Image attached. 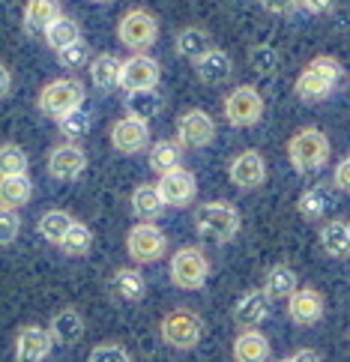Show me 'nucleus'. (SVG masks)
Instances as JSON below:
<instances>
[{
	"mask_svg": "<svg viewBox=\"0 0 350 362\" xmlns=\"http://www.w3.org/2000/svg\"><path fill=\"white\" fill-rule=\"evenodd\" d=\"M303 9H308L311 16H327L335 9V0H303Z\"/></svg>",
	"mask_w": 350,
	"mask_h": 362,
	"instance_id": "obj_44",
	"label": "nucleus"
},
{
	"mask_svg": "<svg viewBox=\"0 0 350 362\" xmlns=\"http://www.w3.org/2000/svg\"><path fill=\"white\" fill-rule=\"evenodd\" d=\"M293 362H320V356L315 351H296L293 354Z\"/></svg>",
	"mask_w": 350,
	"mask_h": 362,
	"instance_id": "obj_46",
	"label": "nucleus"
},
{
	"mask_svg": "<svg viewBox=\"0 0 350 362\" xmlns=\"http://www.w3.org/2000/svg\"><path fill=\"white\" fill-rule=\"evenodd\" d=\"M33 195V183L28 174H4V180H0V206L4 210H18V206H24L30 201Z\"/></svg>",
	"mask_w": 350,
	"mask_h": 362,
	"instance_id": "obj_29",
	"label": "nucleus"
},
{
	"mask_svg": "<svg viewBox=\"0 0 350 362\" xmlns=\"http://www.w3.org/2000/svg\"><path fill=\"white\" fill-rule=\"evenodd\" d=\"M57 16H63L60 0H28L24 4V16H21V28L30 40H39V36H45V30L54 24Z\"/></svg>",
	"mask_w": 350,
	"mask_h": 362,
	"instance_id": "obj_18",
	"label": "nucleus"
},
{
	"mask_svg": "<svg viewBox=\"0 0 350 362\" xmlns=\"http://www.w3.org/2000/svg\"><path fill=\"white\" fill-rule=\"evenodd\" d=\"M194 228L216 243H228L240 230V210L228 201H206L194 210Z\"/></svg>",
	"mask_w": 350,
	"mask_h": 362,
	"instance_id": "obj_3",
	"label": "nucleus"
},
{
	"mask_svg": "<svg viewBox=\"0 0 350 362\" xmlns=\"http://www.w3.org/2000/svg\"><path fill=\"white\" fill-rule=\"evenodd\" d=\"M87 60H90V45L84 40H78V42L66 45L63 51H57V63L63 69H78V66H84Z\"/></svg>",
	"mask_w": 350,
	"mask_h": 362,
	"instance_id": "obj_39",
	"label": "nucleus"
},
{
	"mask_svg": "<svg viewBox=\"0 0 350 362\" xmlns=\"http://www.w3.org/2000/svg\"><path fill=\"white\" fill-rule=\"evenodd\" d=\"M213 40L210 33H206L204 28H183L177 33V54L189 60V63H198L201 57H206L213 51Z\"/></svg>",
	"mask_w": 350,
	"mask_h": 362,
	"instance_id": "obj_22",
	"label": "nucleus"
},
{
	"mask_svg": "<svg viewBox=\"0 0 350 362\" xmlns=\"http://www.w3.org/2000/svg\"><path fill=\"white\" fill-rule=\"evenodd\" d=\"M228 174L233 180V186L240 189H257L267 180V165H264V156L257 150H243L237 159L231 162Z\"/></svg>",
	"mask_w": 350,
	"mask_h": 362,
	"instance_id": "obj_17",
	"label": "nucleus"
},
{
	"mask_svg": "<svg viewBox=\"0 0 350 362\" xmlns=\"http://www.w3.org/2000/svg\"><path fill=\"white\" fill-rule=\"evenodd\" d=\"M281 362H293V356H288V359H281Z\"/></svg>",
	"mask_w": 350,
	"mask_h": 362,
	"instance_id": "obj_48",
	"label": "nucleus"
},
{
	"mask_svg": "<svg viewBox=\"0 0 350 362\" xmlns=\"http://www.w3.org/2000/svg\"><path fill=\"white\" fill-rule=\"evenodd\" d=\"M159 332L168 347H174V351H192V347H198L201 335H204V323L194 312L177 308V312L162 317Z\"/></svg>",
	"mask_w": 350,
	"mask_h": 362,
	"instance_id": "obj_6",
	"label": "nucleus"
},
{
	"mask_svg": "<svg viewBox=\"0 0 350 362\" xmlns=\"http://www.w3.org/2000/svg\"><path fill=\"white\" fill-rule=\"evenodd\" d=\"M225 117H228L231 126H237V129L255 126L264 117V96L249 84L233 87L228 93V99H225Z\"/></svg>",
	"mask_w": 350,
	"mask_h": 362,
	"instance_id": "obj_8",
	"label": "nucleus"
},
{
	"mask_svg": "<svg viewBox=\"0 0 350 362\" xmlns=\"http://www.w3.org/2000/svg\"><path fill=\"white\" fill-rule=\"evenodd\" d=\"M216 138V123L206 111L192 108L177 117V141L189 150H201Z\"/></svg>",
	"mask_w": 350,
	"mask_h": 362,
	"instance_id": "obj_10",
	"label": "nucleus"
},
{
	"mask_svg": "<svg viewBox=\"0 0 350 362\" xmlns=\"http://www.w3.org/2000/svg\"><path fill=\"white\" fill-rule=\"evenodd\" d=\"M0 174H28V153L18 144L0 147Z\"/></svg>",
	"mask_w": 350,
	"mask_h": 362,
	"instance_id": "obj_38",
	"label": "nucleus"
},
{
	"mask_svg": "<svg viewBox=\"0 0 350 362\" xmlns=\"http://www.w3.org/2000/svg\"><path fill=\"white\" fill-rule=\"evenodd\" d=\"M168 249V240L153 222H138L126 237V252L135 257L138 264H156Z\"/></svg>",
	"mask_w": 350,
	"mask_h": 362,
	"instance_id": "obj_9",
	"label": "nucleus"
},
{
	"mask_svg": "<svg viewBox=\"0 0 350 362\" xmlns=\"http://www.w3.org/2000/svg\"><path fill=\"white\" fill-rule=\"evenodd\" d=\"M269 308H272V296L264 288L245 291L237 300V305H233V323L240 329H257V323L269 317Z\"/></svg>",
	"mask_w": 350,
	"mask_h": 362,
	"instance_id": "obj_13",
	"label": "nucleus"
},
{
	"mask_svg": "<svg viewBox=\"0 0 350 362\" xmlns=\"http://www.w3.org/2000/svg\"><path fill=\"white\" fill-rule=\"evenodd\" d=\"M120 72H123V60L111 54V51H102L90 60V81H93L99 90H111L120 87Z\"/></svg>",
	"mask_w": 350,
	"mask_h": 362,
	"instance_id": "obj_24",
	"label": "nucleus"
},
{
	"mask_svg": "<svg viewBox=\"0 0 350 362\" xmlns=\"http://www.w3.org/2000/svg\"><path fill=\"white\" fill-rule=\"evenodd\" d=\"M117 36H120V42L126 48H132L135 54H144V51H150L156 45V36H159V21H156V16L150 9H129L126 16L120 18V24H117Z\"/></svg>",
	"mask_w": 350,
	"mask_h": 362,
	"instance_id": "obj_4",
	"label": "nucleus"
},
{
	"mask_svg": "<svg viewBox=\"0 0 350 362\" xmlns=\"http://www.w3.org/2000/svg\"><path fill=\"white\" fill-rule=\"evenodd\" d=\"M48 329L51 335H54V341L57 344H78L84 339V317L75 312V308H60V312L51 317L48 323Z\"/></svg>",
	"mask_w": 350,
	"mask_h": 362,
	"instance_id": "obj_21",
	"label": "nucleus"
},
{
	"mask_svg": "<svg viewBox=\"0 0 350 362\" xmlns=\"http://www.w3.org/2000/svg\"><path fill=\"white\" fill-rule=\"evenodd\" d=\"M288 159L300 174H317L329 159V138L320 129H300L288 141Z\"/></svg>",
	"mask_w": 350,
	"mask_h": 362,
	"instance_id": "obj_2",
	"label": "nucleus"
},
{
	"mask_svg": "<svg viewBox=\"0 0 350 362\" xmlns=\"http://www.w3.org/2000/svg\"><path fill=\"white\" fill-rule=\"evenodd\" d=\"M320 245L329 257H347L350 255V225L342 218H332L320 228Z\"/></svg>",
	"mask_w": 350,
	"mask_h": 362,
	"instance_id": "obj_30",
	"label": "nucleus"
},
{
	"mask_svg": "<svg viewBox=\"0 0 350 362\" xmlns=\"http://www.w3.org/2000/svg\"><path fill=\"white\" fill-rule=\"evenodd\" d=\"M264 291L272 296V300H291V296L300 291V288H296V273H293L288 264H276L267 273Z\"/></svg>",
	"mask_w": 350,
	"mask_h": 362,
	"instance_id": "obj_32",
	"label": "nucleus"
},
{
	"mask_svg": "<svg viewBox=\"0 0 350 362\" xmlns=\"http://www.w3.org/2000/svg\"><path fill=\"white\" fill-rule=\"evenodd\" d=\"M126 114L129 117H138V120H144L150 123L153 117H159V111H162V96H159V90H129L126 93Z\"/></svg>",
	"mask_w": 350,
	"mask_h": 362,
	"instance_id": "obj_27",
	"label": "nucleus"
},
{
	"mask_svg": "<svg viewBox=\"0 0 350 362\" xmlns=\"http://www.w3.org/2000/svg\"><path fill=\"white\" fill-rule=\"evenodd\" d=\"M159 192L168 206H186L198 195V183H194V174L186 168H174L159 177Z\"/></svg>",
	"mask_w": 350,
	"mask_h": 362,
	"instance_id": "obj_16",
	"label": "nucleus"
},
{
	"mask_svg": "<svg viewBox=\"0 0 350 362\" xmlns=\"http://www.w3.org/2000/svg\"><path fill=\"white\" fill-rule=\"evenodd\" d=\"M194 72H198V78L204 84H225L231 78V72H233V63L228 57V51L213 48L210 54L194 63Z\"/></svg>",
	"mask_w": 350,
	"mask_h": 362,
	"instance_id": "obj_23",
	"label": "nucleus"
},
{
	"mask_svg": "<svg viewBox=\"0 0 350 362\" xmlns=\"http://www.w3.org/2000/svg\"><path fill=\"white\" fill-rule=\"evenodd\" d=\"M0 243L9 245L12 240L18 237V228H21V218H18V210H4L0 213Z\"/></svg>",
	"mask_w": 350,
	"mask_h": 362,
	"instance_id": "obj_41",
	"label": "nucleus"
},
{
	"mask_svg": "<svg viewBox=\"0 0 350 362\" xmlns=\"http://www.w3.org/2000/svg\"><path fill=\"white\" fill-rule=\"evenodd\" d=\"M233 359L237 362H267L269 359V341L264 332L243 329L233 341Z\"/></svg>",
	"mask_w": 350,
	"mask_h": 362,
	"instance_id": "obj_26",
	"label": "nucleus"
},
{
	"mask_svg": "<svg viewBox=\"0 0 350 362\" xmlns=\"http://www.w3.org/2000/svg\"><path fill=\"white\" fill-rule=\"evenodd\" d=\"M90 4H111V0H90Z\"/></svg>",
	"mask_w": 350,
	"mask_h": 362,
	"instance_id": "obj_47",
	"label": "nucleus"
},
{
	"mask_svg": "<svg viewBox=\"0 0 350 362\" xmlns=\"http://www.w3.org/2000/svg\"><path fill=\"white\" fill-rule=\"evenodd\" d=\"M9 90H12V72H9V66L4 63V66H0V93L9 96Z\"/></svg>",
	"mask_w": 350,
	"mask_h": 362,
	"instance_id": "obj_45",
	"label": "nucleus"
},
{
	"mask_svg": "<svg viewBox=\"0 0 350 362\" xmlns=\"http://www.w3.org/2000/svg\"><path fill=\"white\" fill-rule=\"evenodd\" d=\"M108 291L120 303H141V296H144V276L135 267H120V269H114Z\"/></svg>",
	"mask_w": 350,
	"mask_h": 362,
	"instance_id": "obj_20",
	"label": "nucleus"
},
{
	"mask_svg": "<svg viewBox=\"0 0 350 362\" xmlns=\"http://www.w3.org/2000/svg\"><path fill=\"white\" fill-rule=\"evenodd\" d=\"M332 183L339 192L350 195V156H344L339 165H335V174H332Z\"/></svg>",
	"mask_w": 350,
	"mask_h": 362,
	"instance_id": "obj_42",
	"label": "nucleus"
},
{
	"mask_svg": "<svg viewBox=\"0 0 350 362\" xmlns=\"http://www.w3.org/2000/svg\"><path fill=\"white\" fill-rule=\"evenodd\" d=\"M72 225H75V218L66 210H48L42 218H39V234H42L48 243L60 245L63 240H66Z\"/></svg>",
	"mask_w": 350,
	"mask_h": 362,
	"instance_id": "obj_34",
	"label": "nucleus"
},
{
	"mask_svg": "<svg viewBox=\"0 0 350 362\" xmlns=\"http://www.w3.org/2000/svg\"><path fill=\"white\" fill-rule=\"evenodd\" d=\"M90 245H93V234H90V228H87L84 222H75V225L69 228L66 240L60 243V249L66 252L69 257H81V255L90 252Z\"/></svg>",
	"mask_w": 350,
	"mask_h": 362,
	"instance_id": "obj_37",
	"label": "nucleus"
},
{
	"mask_svg": "<svg viewBox=\"0 0 350 362\" xmlns=\"http://www.w3.org/2000/svg\"><path fill=\"white\" fill-rule=\"evenodd\" d=\"M78 40H81V24H78L75 18H69V16H57L54 24L45 30V45L51 51H63L66 45H72Z\"/></svg>",
	"mask_w": 350,
	"mask_h": 362,
	"instance_id": "obj_33",
	"label": "nucleus"
},
{
	"mask_svg": "<svg viewBox=\"0 0 350 362\" xmlns=\"http://www.w3.org/2000/svg\"><path fill=\"white\" fill-rule=\"evenodd\" d=\"M329 204H332V198H329L327 186H311L300 195V201H296V210H300V216L305 222H317V218L327 216Z\"/></svg>",
	"mask_w": 350,
	"mask_h": 362,
	"instance_id": "obj_31",
	"label": "nucleus"
},
{
	"mask_svg": "<svg viewBox=\"0 0 350 362\" xmlns=\"http://www.w3.org/2000/svg\"><path fill=\"white\" fill-rule=\"evenodd\" d=\"M342 78H344L342 63L335 57L320 54L300 72V78H296L293 87H296V96H300L303 102H320V99H327L335 87H339Z\"/></svg>",
	"mask_w": 350,
	"mask_h": 362,
	"instance_id": "obj_1",
	"label": "nucleus"
},
{
	"mask_svg": "<svg viewBox=\"0 0 350 362\" xmlns=\"http://www.w3.org/2000/svg\"><path fill=\"white\" fill-rule=\"evenodd\" d=\"M84 102V84L78 78H54L42 87L39 93V111L45 117L60 120L63 114H69L72 108H81Z\"/></svg>",
	"mask_w": 350,
	"mask_h": 362,
	"instance_id": "obj_5",
	"label": "nucleus"
},
{
	"mask_svg": "<svg viewBox=\"0 0 350 362\" xmlns=\"http://www.w3.org/2000/svg\"><path fill=\"white\" fill-rule=\"evenodd\" d=\"M183 150L186 147L180 141H171V138L156 141V144H150V168L159 177L174 171V168H183Z\"/></svg>",
	"mask_w": 350,
	"mask_h": 362,
	"instance_id": "obj_28",
	"label": "nucleus"
},
{
	"mask_svg": "<svg viewBox=\"0 0 350 362\" xmlns=\"http://www.w3.org/2000/svg\"><path fill=\"white\" fill-rule=\"evenodd\" d=\"M288 315L293 323L300 327H315V323L323 317V296L315 288H300L291 300H288Z\"/></svg>",
	"mask_w": 350,
	"mask_h": 362,
	"instance_id": "obj_19",
	"label": "nucleus"
},
{
	"mask_svg": "<svg viewBox=\"0 0 350 362\" xmlns=\"http://www.w3.org/2000/svg\"><path fill=\"white\" fill-rule=\"evenodd\" d=\"M162 206H168V204H165V198H162L159 186L141 183V186L132 192V216L138 218V222H156V218L162 216Z\"/></svg>",
	"mask_w": 350,
	"mask_h": 362,
	"instance_id": "obj_25",
	"label": "nucleus"
},
{
	"mask_svg": "<svg viewBox=\"0 0 350 362\" xmlns=\"http://www.w3.org/2000/svg\"><path fill=\"white\" fill-rule=\"evenodd\" d=\"M206 276H210V261L198 245H183L171 257V281L183 291H198L204 288Z\"/></svg>",
	"mask_w": 350,
	"mask_h": 362,
	"instance_id": "obj_7",
	"label": "nucleus"
},
{
	"mask_svg": "<svg viewBox=\"0 0 350 362\" xmlns=\"http://www.w3.org/2000/svg\"><path fill=\"white\" fill-rule=\"evenodd\" d=\"M87 362H132V356H129L123 344H96Z\"/></svg>",
	"mask_w": 350,
	"mask_h": 362,
	"instance_id": "obj_40",
	"label": "nucleus"
},
{
	"mask_svg": "<svg viewBox=\"0 0 350 362\" xmlns=\"http://www.w3.org/2000/svg\"><path fill=\"white\" fill-rule=\"evenodd\" d=\"M279 63H281L279 48H272V45H267V42L249 48V66H252L257 75H276Z\"/></svg>",
	"mask_w": 350,
	"mask_h": 362,
	"instance_id": "obj_36",
	"label": "nucleus"
},
{
	"mask_svg": "<svg viewBox=\"0 0 350 362\" xmlns=\"http://www.w3.org/2000/svg\"><path fill=\"white\" fill-rule=\"evenodd\" d=\"M90 123H93V114H90L87 108H72L69 114H63V117L57 120L60 126V135L66 141H78L84 138L90 132Z\"/></svg>",
	"mask_w": 350,
	"mask_h": 362,
	"instance_id": "obj_35",
	"label": "nucleus"
},
{
	"mask_svg": "<svg viewBox=\"0 0 350 362\" xmlns=\"http://www.w3.org/2000/svg\"><path fill=\"white\" fill-rule=\"evenodd\" d=\"M261 6L267 12H276V16H291L303 6V0H261Z\"/></svg>",
	"mask_w": 350,
	"mask_h": 362,
	"instance_id": "obj_43",
	"label": "nucleus"
},
{
	"mask_svg": "<svg viewBox=\"0 0 350 362\" xmlns=\"http://www.w3.org/2000/svg\"><path fill=\"white\" fill-rule=\"evenodd\" d=\"M162 78L159 63L147 54H132L129 60H123V72H120V87L126 90H153Z\"/></svg>",
	"mask_w": 350,
	"mask_h": 362,
	"instance_id": "obj_14",
	"label": "nucleus"
},
{
	"mask_svg": "<svg viewBox=\"0 0 350 362\" xmlns=\"http://www.w3.org/2000/svg\"><path fill=\"white\" fill-rule=\"evenodd\" d=\"M111 147L117 153H123V156H135V153L147 150L150 147V126L138 117H126L117 120L111 126Z\"/></svg>",
	"mask_w": 350,
	"mask_h": 362,
	"instance_id": "obj_11",
	"label": "nucleus"
},
{
	"mask_svg": "<svg viewBox=\"0 0 350 362\" xmlns=\"http://www.w3.org/2000/svg\"><path fill=\"white\" fill-rule=\"evenodd\" d=\"M87 168V156L84 150L75 144V141H66V144H57L54 150L48 153V174L54 180H63V183H69V180L81 177V171Z\"/></svg>",
	"mask_w": 350,
	"mask_h": 362,
	"instance_id": "obj_15",
	"label": "nucleus"
},
{
	"mask_svg": "<svg viewBox=\"0 0 350 362\" xmlns=\"http://www.w3.org/2000/svg\"><path fill=\"white\" fill-rule=\"evenodd\" d=\"M51 347H54L51 329L28 323V327H21L16 332V362H42V359H48Z\"/></svg>",
	"mask_w": 350,
	"mask_h": 362,
	"instance_id": "obj_12",
	"label": "nucleus"
}]
</instances>
